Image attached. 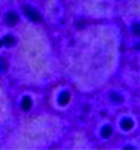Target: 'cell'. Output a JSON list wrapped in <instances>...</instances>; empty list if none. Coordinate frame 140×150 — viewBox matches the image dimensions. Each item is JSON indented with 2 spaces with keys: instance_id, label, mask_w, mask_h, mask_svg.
Returning <instances> with one entry per match:
<instances>
[{
  "instance_id": "5",
  "label": "cell",
  "mask_w": 140,
  "mask_h": 150,
  "mask_svg": "<svg viewBox=\"0 0 140 150\" xmlns=\"http://www.w3.org/2000/svg\"><path fill=\"white\" fill-rule=\"evenodd\" d=\"M31 105H32L31 98H29V96H25V98H23V101H22V108H23L25 112H28V110L31 108Z\"/></svg>"
},
{
  "instance_id": "4",
  "label": "cell",
  "mask_w": 140,
  "mask_h": 150,
  "mask_svg": "<svg viewBox=\"0 0 140 150\" xmlns=\"http://www.w3.org/2000/svg\"><path fill=\"white\" fill-rule=\"evenodd\" d=\"M68 102H69V93H68V91H63V93L59 96V104H60V105H66Z\"/></svg>"
},
{
  "instance_id": "6",
  "label": "cell",
  "mask_w": 140,
  "mask_h": 150,
  "mask_svg": "<svg viewBox=\"0 0 140 150\" xmlns=\"http://www.w3.org/2000/svg\"><path fill=\"white\" fill-rule=\"evenodd\" d=\"M2 43H5L6 47H13L14 43H15V39H14L13 36H5V37L2 39Z\"/></svg>"
},
{
  "instance_id": "8",
  "label": "cell",
  "mask_w": 140,
  "mask_h": 150,
  "mask_svg": "<svg viewBox=\"0 0 140 150\" xmlns=\"http://www.w3.org/2000/svg\"><path fill=\"white\" fill-rule=\"evenodd\" d=\"M109 99H111V101H113V102H123V98H122V94H119V93H111L109 94Z\"/></svg>"
},
{
  "instance_id": "1",
  "label": "cell",
  "mask_w": 140,
  "mask_h": 150,
  "mask_svg": "<svg viewBox=\"0 0 140 150\" xmlns=\"http://www.w3.org/2000/svg\"><path fill=\"white\" fill-rule=\"evenodd\" d=\"M23 13L28 19H31L32 22H42V14L38 13V11L36 8H32V6H25L23 8Z\"/></svg>"
},
{
  "instance_id": "10",
  "label": "cell",
  "mask_w": 140,
  "mask_h": 150,
  "mask_svg": "<svg viewBox=\"0 0 140 150\" xmlns=\"http://www.w3.org/2000/svg\"><path fill=\"white\" fill-rule=\"evenodd\" d=\"M0 68H2V70L6 68V62H5V60H0Z\"/></svg>"
},
{
  "instance_id": "3",
  "label": "cell",
  "mask_w": 140,
  "mask_h": 150,
  "mask_svg": "<svg viewBox=\"0 0 140 150\" xmlns=\"http://www.w3.org/2000/svg\"><path fill=\"white\" fill-rule=\"evenodd\" d=\"M120 125H122L123 130H131L132 127H134V122H132V119H130V118H125V119L120 122Z\"/></svg>"
},
{
  "instance_id": "9",
  "label": "cell",
  "mask_w": 140,
  "mask_h": 150,
  "mask_svg": "<svg viewBox=\"0 0 140 150\" xmlns=\"http://www.w3.org/2000/svg\"><path fill=\"white\" fill-rule=\"evenodd\" d=\"M139 30H140V25H139V23H134V25H132V31H134V34H137V36H139Z\"/></svg>"
},
{
  "instance_id": "2",
  "label": "cell",
  "mask_w": 140,
  "mask_h": 150,
  "mask_svg": "<svg viewBox=\"0 0 140 150\" xmlns=\"http://www.w3.org/2000/svg\"><path fill=\"white\" fill-rule=\"evenodd\" d=\"M5 19H6V23H8V25H11V26L19 23V14L15 13V11H9Z\"/></svg>"
},
{
  "instance_id": "7",
  "label": "cell",
  "mask_w": 140,
  "mask_h": 150,
  "mask_svg": "<svg viewBox=\"0 0 140 150\" xmlns=\"http://www.w3.org/2000/svg\"><path fill=\"white\" fill-rule=\"evenodd\" d=\"M111 135H113V129H111L109 125H105L103 129H102V136L105 138V139H108Z\"/></svg>"
},
{
  "instance_id": "11",
  "label": "cell",
  "mask_w": 140,
  "mask_h": 150,
  "mask_svg": "<svg viewBox=\"0 0 140 150\" xmlns=\"http://www.w3.org/2000/svg\"><path fill=\"white\" fill-rule=\"evenodd\" d=\"M0 47H2V40H0Z\"/></svg>"
}]
</instances>
